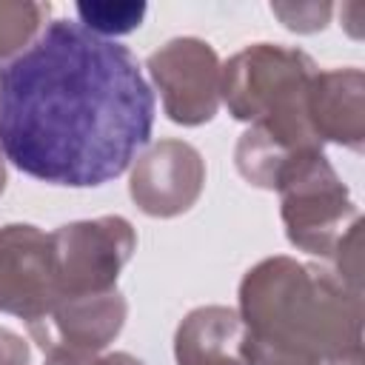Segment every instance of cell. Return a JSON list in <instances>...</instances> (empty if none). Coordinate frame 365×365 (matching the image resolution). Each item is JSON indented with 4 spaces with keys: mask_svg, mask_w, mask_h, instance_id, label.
<instances>
[{
    "mask_svg": "<svg viewBox=\"0 0 365 365\" xmlns=\"http://www.w3.org/2000/svg\"><path fill=\"white\" fill-rule=\"evenodd\" d=\"M3 188H6V157L0 151V194H3Z\"/></svg>",
    "mask_w": 365,
    "mask_h": 365,
    "instance_id": "cell-21",
    "label": "cell"
},
{
    "mask_svg": "<svg viewBox=\"0 0 365 365\" xmlns=\"http://www.w3.org/2000/svg\"><path fill=\"white\" fill-rule=\"evenodd\" d=\"M0 365H31L29 342L9 328H0Z\"/></svg>",
    "mask_w": 365,
    "mask_h": 365,
    "instance_id": "cell-17",
    "label": "cell"
},
{
    "mask_svg": "<svg viewBox=\"0 0 365 365\" xmlns=\"http://www.w3.org/2000/svg\"><path fill=\"white\" fill-rule=\"evenodd\" d=\"M91 365H143L134 354H125V351H114V354H103V356H94Z\"/></svg>",
    "mask_w": 365,
    "mask_h": 365,
    "instance_id": "cell-19",
    "label": "cell"
},
{
    "mask_svg": "<svg viewBox=\"0 0 365 365\" xmlns=\"http://www.w3.org/2000/svg\"><path fill=\"white\" fill-rule=\"evenodd\" d=\"M319 365H362V356H351V359H339V362H319Z\"/></svg>",
    "mask_w": 365,
    "mask_h": 365,
    "instance_id": "cell-20",
    "label": "cell"
},
{
    "mask_svg": "<svg viewBox=\"0 0 365 365\" xmlns=\"http://www.w3.org/2000/svg\"><path fill=\"white\" fill-rule=\"evenodd\" d=\"M274 191L279 194V217L288 242L314 257H331L336 240L359 217L348 185L322 148L297 151L282 168Z\"/></svg>",
    "mask_w": 365,
    "mask_h": 365,
    "instance_id": "cell-4",
    "label": "cell"
},
{
    "mask_svg": "<svg viewBox=\"0 0 365 365\" xmlns=\"http://www.w3.org/2000/svg\"><path fill=\"white\" fill-rule=\"evenodd\" d=\"M317 71V63L302 48L251 43L222 66L220 100L234 120L265 128L294 151L322 148L305 114V97Z\"/></svg>",
    "mask_w": 365,
    "mask_h": 365,
    "instance_id": "cell-3",
    "label": "cell"
},
{
    "mask_svg": "<svg viewBox=\"0 0 365 365\" xmlns=\"http://www.w3.org/2000/svg\"><path fill=\"white\" fill-rule=\"evenodd\" d=\"M57 299L51 237L29 222L0 225V314L37 322Z\"/></svg>",
    "mask_w": 365,
    "mask_h": 365,
    "instance_id": "cell-7",
    "label": "cell"
},
{
    "mask_svg": "<svg viewBox=\"0 0 365 365\" xmlns=\"http://www.w3.org/2000/svg\"><path fill=\"white\" fill-rule=\"evenodd\" d=\"M305 114L319 143L351 151L365 148V74L356 66L317 71L305 97Z\"/></svg>",
    "mask_w": 365,
    "mask_h": 365,
    "instance_id": "cell-10",
    "label": "cell"
},
{
    "mask_svg": "<svg viewBox=\"0 0 365 365\" xmlns=\"http://www.w3.org/2000/svg\"><path fill=\"white\" fill-rule=\"evenodd\" d=\"M91 354H80V351H68V348H51L46 351V362L43 365H91Z\"/></svg>",
    "mask_w": 365,
    "mask_h": 365,
    "instance_id": "cell-18",
    "label": "cell"
},
{
    "mask_svg": "<svg viewBox=\"0 0 365 365\" xmlns=\"http://www.w3.org/2000/svg\"><path fill=\"white\" fill-rule=\"evenodd\" d=\"M48 3L34 0H0V63L11 60L34 43L46 29Z\"/></svg>",
    "mask_w": 365,
    "mask_h": 365,
    "instance_id": "cell-14",
    "label": "cell"
},
{
    "mask_svg": "<svg viewBox=\"0 0 365 365\" xmlns=\"http://www.w3.org/2000/svg\"><path fill=\"white\" fill-rule=\"evenodd\" d=\"M305 151V148H302ZM297 151L282 145L277 137H271L265 128L259 125H248L242 131V137L237 140V148H234V165L237 171L242 174V180H248L251 185L257 188H265V191H274L282 168L288 165V160L294 157Z\"/></svg>",
    "mask_w": 365,
    "mask_h": 365,
    "instance_id": "cell-12",
    "label": "cell"
},
{
    "mask_svg": "<svg viewBox=\"0 0 365 365\" xmlns=\"http://www.w3.org/2000/svg\"><path fill=\"white\" fill-rule=\"evenodd\" d=\"M245 365H319L362 356V294L331 268L277 254L240 282Z\"/></svg>",
    "mask_w": 365,
    "mask_h": 365,
    "instance_id": "cell-2",
    "label": "cell"
},
{
    "mask_svg": "<svg viewBox=\"0 0 365 365\" xmlns=\"http://www.w3.org/2000/svg\"><path fill=\"white\" fill-rule=\"evenodd\" d=\"M77 20L97 37L114 40L143 26L148 6L143 0H80L74 6Z\"/></svg>",
    "mask_w": 365,
    "mask_h": 365,
    "instance_id": "cell-13",
    "label": "cell"
},
{
    "mask_svg": "<svg viewBox=\"0 0 365 365\" xmlns=\"http://www.w3.org/2000/svg\"><path fill=\"white\" fill-rule=\"evenodd\" d=\"M125 317L128 302L117 288H111L100 294H63L37 322L26 328L43 351L68 348L97 356L120 336Z\"/></svg>",
    "mask_w": 365,
    "mask_h": 365,
    "instance_id": "cell-9",
    "label": "cell"
},
{
    "mask_svg": "<svg viewBox=\"0 0 365 365\" xmlns=\"http://www.w3.org/2000/svg\"><path fill=\"white\" fill-rule=\"evenodd\" d=\"M242 319L228 305H200L182 317L174 334L177 365H245Z\"/></svg>",
    "mask_w": 365,
    "mask_h": 365,
    "instance_id": "cell-11",
    "label": "cell"
},
{
    "mask_svg": "<svg viewBox=\"0 0 365 365\" xmlns=\"http://www.w3.org/2000/svg\"><path fill=\"white\" fill-rule=\"evenodd\" d=\"M205 188V160L185 140H160L131 163L128 194L148 217L185 214Z\"/></svg>",
    "mask_w": 365,
    "mask_h": 365,
    "instance_id": "cell-8",
    "label": "cell"
},
{
    "mask_svg": "<svg viewBox=\"0 0 365 365\" xmlns=\"http://www.w3.org/2000/svg\"><path fill=\"white\" fill-rule=\"evenodd\" d=\"M154 108L134 54L74 20H51L0 63V151L48 185L117 180L151 140Z\"/></svg>",
    "mask_w": 365,
    "mask_h": 365,
    "instance_id": "cell-1",
    "label": "cell"
},
{
    "mask_svg": "<svg viewBox=\"0 0 365 365\" xmlns=\"http://www.w3.org/2000/svg\"><path fill=\"white\" fill-rule=\"evenodd\" d=\"M145 68L171 123L202 125L214 120L222 103V63L211 43L200 37H174L148 54Z\"/></svg>",
    "mask_w": 365,
    "mask_h": 365,
    "instance_id": "cell-6",
    "label": "cell"
},
{
    "mask_svg": "<svg viewBox=\"0 0 365 365\" xmlns=\"http://www.w3.org/2000/svg\"><path fill=\"white\" fill-rule=\"evenodd\" d=\"M331 257H334V262H336L334 274H336L348 288H354V291L362 294V220H359V217H356V220L345 228V234L336 240Z\"/></svg>",
    "mask_w": 365,
    "mask_h": 365,
    "instance_id": "cell-15",
    "label": "cell"
},
{
    "mask_svg": "<svg viewBox=\"0 0 365 365\" xmlns=\"http://www.w3.org/2000/svg\"><path fill=\"white\" fill-rule=\"evenodd\" d=\"M331 11H334L331 3H317V0H308V3H271V14L279 17V23L285 29L299 31V34H314V31L325 29L328 20H331Z\"/></svg>",
    "mask_w": 365,
    "mask_h": 365,
    "instance_id": "cell-16",
    "label": "cell"
},
{
    "mask_svg": "<svg viewBox=\"0 0 365 365\" xmlns=\"http://www.w3.org/2000/svg\"><path fill=\"white\" fill-rule=\"evenodd\" d=\"M48 237L57 297L111 291L137 251L134 225L120 214L66 222Z\"/></svg>",
    "mask_w": 365,
    "mask_h": 365,
    "instance_id": "cell-5",
    "label": "cell"
}]
</instances>
